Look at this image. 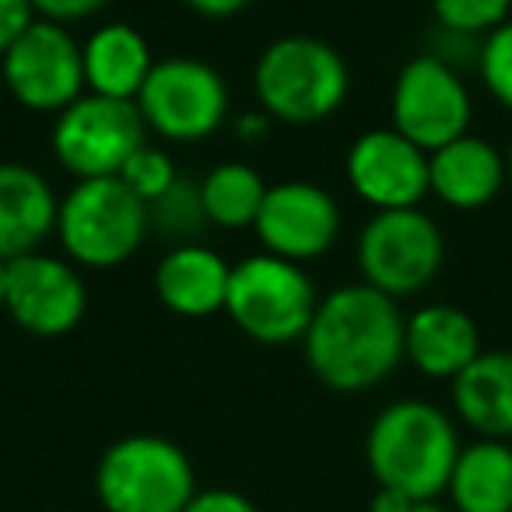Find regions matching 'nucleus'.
I'll return each mask as SVG.
<instances>
[{"label":"nucleus","instance_id":"nucleus-16","mask_svg":"<svg viewBox=\"0 0 512 512\" xmlns=\"http://www.w3.org/2000/svg\"><path fill=\"white\" fill-rule=\"evenodd\" d=\"M481 351V330H477L474 316L463 313L460 306L432 302L407 316L404 358L421 376L453 383Z\"/></svg>","mask_w":512,"mask_h":512},{"label":"nucleus","instance_id":"nucleus-17","mask_svg":"<svg viewBox=\"0 0 512 512\" xmlns=\"http://www.w3.org/2000/svg\"><path fill=\"white\" fill-rule=\"evenodd\" d=\"M60 200L43 172L22 162H0V260L43 249L57 232Z\"/></svg>","mask_w":512,"mask_h":512},{"label":"nucleus","instance_id":"nucleus-19","mask_svg":"<svg viewBox=\"0 0 512 512\" xmlns=\"http://www.w3.org/2000/svg\"><path fill=\"white\" fill-rule=\"evenodd\" d=\"M81 64H85V88L92 95L137 102L155 67V57H151L148 39L134 25L109 22L81 43Z\"/></svg>","mask_w":512,"mask_h":512},{"label":"nucleus","instance_id":"nucleus-23","mask_svg":"<svg viewBox=\"0 0 512 512\" xmlns=\"http://www.w3.org/2000/svg\"><path fill=\"white\" fill-rule=\"evenodd\" d=\"M148 225H151V232L165 235V239H172L176 246L197 242V235L207 228L200 186L186 183V179L179 176L169 193H162L155 204H148Z\"/></svg>","mask_w":512,"mask_h":512},{"label":"nucleus","instance_id":"nucleus-4","mask_svg":"<svg viewBox=\"0 0 512 512\" xmlns=\"http://www.w3.org/2000/svg\"><path fill=\"white\" fill-rule=\"evenodd\" d=\"M148 204L120 183V176L78 179L60 197L57 239L74 267L113 271L148 239Z\"/></svg>","mask_w":512,"mask_h":512},{"label":"nucleus","instance_id":"nucleus-6","mask_svg":"<svg viewBox=\"0 0 512 512\" xmlns=\"http://www.w3.org/2000/svg\"><path fill=\"white\" fill-rule=\"evenodd\" d=\"M320 306L316 288L302 264L274 253H253L232 264L225 313L249 341L295 344L306 337Z\"/></svg>","mask_w":512,"mask_h":512},{"label":"nucleus","instance_id":"nucleus-36","mask_svg":"<svg viewBox=\"0 0 512 512\" xmlns=\"http://www.w3.org/2000/svg\"><path fill=\"white\" fill-rule=\"evenodd\" d=\"M0 92H4V81H0Z\"/></svg>","mask_w":512,"mask_h":512},{"label":"nucleus","instance_id":"nucleus-34","mask_svg":"<svg viewBox=\"0 0 512 512\" xmlns=\"http://www.w3.org/2000/svg\"><path fill=\"white\" fill-rule=\"evenodd\" d=\"M4 292H8V260H0V309H4Z\"/></svg>","mask_w":512,"mask_h":512},{"label":"nucleus","instance_id":"nucleus-9","mask_svg":"<svg viewBox=\"0 0 512 512\" xmlns=\"http://www.w3.org/2000/svg\"><path fill=\"white\" fill-rule=\"evenodd\" d=\"M141 144H148V127L137 113V102L85 92L64 113L53 116V158L74 179L120 176Z\"/></svg>","mask_w":512,"mask_h":512},{"label":"nucleus","instance_id":"nucleus-26","mask_svg":"<svg viewBox=\"0 0 512 512\" xmlns=\"http://www.w3.org/2000/svg\"><path fill=\"white\" fill-rule=\"evenodd\" d=\"M477 74H481L488 95L512 113V18L495 29L477 46Z\"/></svg>","mask_w":512,"mask_h":512},{"label":"nucleus","instance_id":"nucleus-20","mask_svg":"<svg viewBox=\"0 0 512 512\" xmlns=\"http://www.w3.org/2000/svg\"><path fill=\"white\" fill-rule=\"evenodd\" d=\"M449 386L453 414L477 439H512V351H481Z\"/></svg>","mask_w":512,"mask_h":512},{"label":"nucleus","instance_id":"nucleus-33","mask_svg":"<svg viewBox=\"0 0 512 512\" xmlns=\"http://www.w3.org/2000/svg\"><path fill=\"white\" fill-rule=\"evenodd\" d=\"M414 512H453V509H449V505H442L439 498H435V502H418V505H414Z\"/></svg>","mask_w":512,"mask_h":512},{"label":"nucleus","instance_id":"nucleus-11","mask_svg":"<svg viewBox=\"0 0 512 512\" xmlns=\"http://www.w3.org/2000/svg\"><path fill=\"white\" fill-rule=\"evenodd\" d=\"M4 92L29 113H64L74 99L88 92L81 43L67 25L39 18L4 57H0Z\"/></svg>","mask_w":512,"mask_h":512},{"label":"nucleus","instance_id":"nucleus-28","mask_svg":"<svg viewBox=\"0 0 512 512\" xmlns=\"http://www.w3.org/2000/svg\"><path fill=\"white\" fill-rule=\"evenodd\" d=\"M109 0H32L39 18L57 25H71V22H85V18L99 15Z\"/></svg>","mask_w":512,"mask_h":512},{"label":"nucleus","instance_id":"nucleus-35","mask_svg":"<svg viewBox=\"0 0 512 512\" xmlns=\"http://www.w3.org/2000/svg\"><path fill=\"white\" fill-rule=\"evenodd\" d=\"M505 169H509V183H512V141H509V148H505Z\"/></svg>","mask_w":512,"mask_h":512},{"label":"nucleus","instance_id":"nucleus-30","mask_svg":"<svg viewBox=\"0 0 512 512\" xmlns=\"http://www.w3.org/2000/svg\"><path fill=\"white\" fill-rule=\"evenodd\" d=\"M271 123H274V120L264 113V109H253V113L235 116L232 130H235V137H239V141L256 144V141H264V137L271 134Z\"/></svg>","mask_w":512,"mask_h":512},{"label":"nucleus","instance_id":"nucleus-31","mask_svg":"<svg viewBox=\"0 0 512 512\" xmlns=\"http://www.w3.org/2000/svg\"><path fill=\"white\" fill-rule=\"evenodd\" d=\"M183 4L200 18H232L242 8H249L253 0H183Z\"/></svg>","mask_w":512,"mask_h":512},{"label":"nucleus","instance_id":"nucleus-8","mask_svg":"<svg viewBox=\"0 0 512 512\" xmlns=\"http://www.w3.org/2000/svg\"><path fill=\"white\" fill-rule=\"evenodd\" d=\"M137 113H141L148 134H158L162 141H207L228 120V85L204 60H155L141 95H137Z\"/></svg>","mask_w":512,"mask_h":512},{"label":"nucleus","instance_id":"nucleus-24","mask_svg":"<svg viewBox=\"0 0 512 512\" xmlns=\"http://www.w3.org/2000/svg\"><path fill=\"white\" fill-rule=\"evenodd\" d=\"M432 15L446 36L488 39L512 18L509 0H432Z\"/></svg>","mask_w":512,"mask_h":512},{"label":"nucleus","instance_id":"nucleus-32","mask_svg":"<svg viewBox=\"0 0 512 512\" xmlns=\"http://www.w3.org/2000/svg\"><path fill=\"white\" fill-rule=\"evenodd\" d=\"M414 498L404 495V491H393V488H379L369 502V512H414Z\"/></svg>","mask_w":512,"mask_h":512},{"label":"nucleus","instance_id":"nucleus-21","mask_svg":"<svg viewBox=\"0 0 512 512\" xmlns=\"http://www.w3.org/2000/svg\"><path fill=\"white\" fill-rule=\"evenodd\" d=\"M446 495L453 512H512V442L474 439L463 446Z\"/></svg>","mask_w":512,"mask_h":512},{"label":"nucleus","instance_id":"nucleus-25","mask_svg":"<svg viewBox=\"0 0 512 512\" xmlns=\"http://www.w3.org/2000/svg\"><path fill=\"white\" fill-rule=\"evenodd\" d=\"M176 179H179L176 162L169 158V151L155 148V144H141L120 169V183L134 197H141L144 204H155L162 193H169L176 186Z\"/></svg>","mask_w":512,"mask_h":512},{"label":"nucleus","instance_id":"nucleus-37","mask_svg":"<svg viewBox=\"0 0 512 512\" xmlns=\"http://www.w3.org/2000/svg\"><path fill=\"white\" fill-rule=\"evenodd\" d=\"M509 4H512V0H509Z\"/></svg>","mask_w":512,"mask_h":512},{"label":"nucleus","instance_id":"nucleus-14","mask_svg":"<svg viewBox=\"0 0 512 512\" xmlns=\"http://www.w3.org/2000/svg\"><path fill=\"white\" fill-rule=\"evenodd\" d=\"M344 176L358 200L372 211H407L421 207L432 193L428 151L397 134L393 127H372L348 148Z\"/></svg>","mask_w":512,"mask_h":512},{"label":"nucleus","instance_id":"nucleus-29","mask_svg":"<svg viewBox=\"0 0 512 512\" xmlns=\"http://www.w3.org/2000/svg\"><path fill=\"white\" fill-rule=\"evenodd\" d=\"M183 512H260L235 488H204L186 502Z\"/></svg>","mask_w":512,"mask_h":512},{"label":"nucleus","instance_id":"nucleus-3","mask_svg":"<svg viewBox=\"0 0 512 512\" xmlns=\"http://www.w3.org/2000/svg\"><path fill=\"white\" fill-rule=\"evenodd\" d=\"M253 92L271 120L309 127L344 106L351 92L348 60L316 36H281L256 57Z\"/></svg>","mask_w":512,"mask_h":512},{"label":"nucleus","instance_id":"nucleus-22","mask_svg":"<svg viewBox=\"0 0 512 512\" xmlns=\"http://www.w3.org/2000/svg\"><path fill=\"white\" fill-rule=\"evenodd\" d=\"M200 200H204L207 225L228 228H253L256 214L264 207L267 183L256 169H249L246 162H221L200 179Z\"/></svg>","mask_w":512,"mask_h":512},{"label":"nucleus","instance_id":"nucleus-12","mask_svg":"<svg viewBox=\"0 0 512 512\" xmlns=\"http://www.w3.org/2000/svg\"><path fill=\"white\" fill-rule=\"evenodd\" d=\"M8 316L32 337H67L88 309V288L78 267L67 256L25 253L8 260V292H4Z\"/></svg>","mask_w":512,"mask_h":512},{"label":"nucleus","instance_id":"nucleus-10","mask_svg":"<svg viewBox=\"0 0 512 512\" xmlns=\"http://www.w3.org/2000/svg\"><path fill=\"white\" fill-rule=\"evenodd\" d=\"M474 99L467 81L439 53H421L400 67L390 92V127L414 141L421 151H439L442 144L470 134Z\"/></svg>","mask_w":512,"mask_h":512},{"label":"nucleus","instance_id":"nucleus-7","mask_svg":"<svg viewBox=\"0 0 512 512\" xmlns=\"http://www.w3.org/2000/svg\"><path fill=\"white\" fill-rule=\"evenodd\" d=\"M442 260H446L442 228L421 207L376 211L358 235L362 281L397 302L425 292L439 278Z\"/></svg>","mask_w":512,"mask_h":512},{"label":"nucleus","instance_id":"nucleus-1","mask_svg":"<svg viewBox=\"0 0 512 512\" xmlns=\"http://www.w3.org/2000/svg\"><path fill=\"white\" fill-rule=\"evenodd\" d=\"M404 327L407 316L397 299L358 281L323 295L302 337V351L327 390L362 393L400 369Z\"/></svg>","mask_w":512,"mask_h":512},{"label":"nucleus","instance_id":"nucleus-27","mask_svg":"<svg viewBox=\"0 0 512 512\" xmlns=\"http://www.w3.org/2000/svg\"><path fill=\"white\" fill-rule=\"evenodd\" d=\"M39 22L32 0H0V57Z\"/></svg>","mask_w":512,"mask_h":512},{"label":"nucleus","instance_id":"nucleus-13","mask_svg":"<svg viewBox=\"0 0 512 512\" xmlns=\"http://www.w3.org/2000/svg\"><path fill=\"white\" fill-rule=\"evenodd\" d=\"M264 253H274L292 264H309L334 249L341 235V207L334 193L306 179L267 186L264 207L253 225Z\"/></svg>","mask_w":512,"mask_h":512},{"label":"nucleus","instance_id":"nucleus-5","mask_svg":"<svg viewBox=\"0 0 512 512\" xmlns=\"http://www.w3.org/2000/svg\"><path fill=\"white\" fill-rule=\"evenodd\" d=\"M197 491L193 460L165 435H123L95 467L106 512H183Z\"/></svg>","mask_w":512,"mask_h":512},{"label":"nucleus","instance_id":"nucleus-18","mask_svg":"<svg viewBox=\"0 0 512 512\" xmlns=\"http://www.w3.org/2000/svg\"><path fill=\"white\" fill-rule=\"evenodd\" d=\"M228 278L232 264H225L214 249L200 242L172 246L155 267V295L169 313L186 320H207L214 313H225Z\"/></svg>","mask_w":512,"mask_h":512},{"label":"nucleus","instance_id":"nucleus-2","mask_svg":"<svg viewBox=\"0 0 512 512\" xmlns=\"http://www.w3.org/2000/svg\"><path fill=\"white\" fill-rule=\"evenodd\" d=\"M460 428L432 400L404 397L386 404L365 435V463L379 488L435 502L446 495L449 474L460 456Z\"/></svg>","mask_w":512,"mask_h":512},{"label":"nucleus","instance_id":"nucleus-15","mask_svg":"<svg viewBox=\"0 0 512 512\" xmlns=\"http://www.w3.org/2000/svg\"><path fill=\"white\" fill-rule=\"evenodd\" d=\"M428 183L453 211H481L509 183L505 155L477 134H463L428 155Z\"/></svg>","mask_w":512,"mask_h":512}]
</instances>
